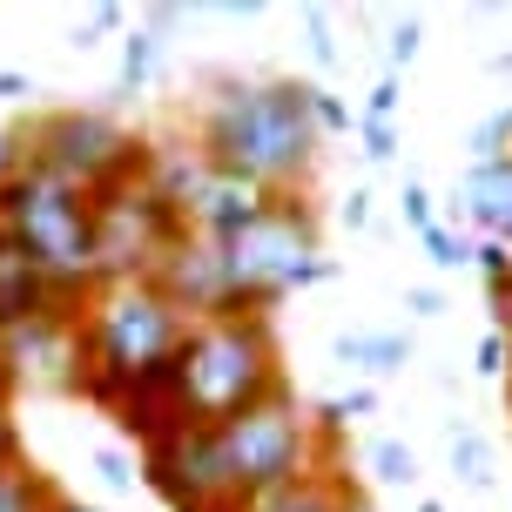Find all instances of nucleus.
Here are the masks:
<instances>
[{"label":"nucleus","instance_id":"nucleus-27","mask_svg":"<svg viewBox=\"0 0 512 512\" xmlns=\"http://www.w3.org/2000/svg\"><path fill=\"white\" fill-rule=\"evenodd\" d=\"M27 465V438H21V418H14V398L0 391V472Z\"/></svg>","mask_w":512,"mask_h":512},{"label":"nucleus","instance_id":"nucleus-28","mask_svg":"<svg viewBox=\"0 0 512 512\" xmlns=\"http://www.w3.org/2000/svg\"><path fill=\"white\" fill-rule=\"evenodd\" d=\"M95 472H102V486H115V492H128L135 479H142V465L128 459L122 445H102V452H95Z\"/></svg>","mask_w":512,"mask_h":512},{"label":"nucleus","instance_id":"nucleus-1","mask_svg":"<svg viewBox=\"0 0 512 512\" xmlns=\"http://www.w3.org/2000/svg\"><path fill=\"white\" fill-rule=\"evenodd\" d=\"M196 155L236 182H256L263 196H304L324 155L310 81H216L196 108Z\"/></svg>","mask_w":512,"mask_h":512},{"label":"nucleus","instance_id":"nucleus-38","mask_svg":"<svg viewBox=\"0 0 512 512\" xmlns=\"http://www.w3.org/2000/svg\"><path fill=\"white\" fill-rule=\"evenodd\" d=\"M182 14H189V7H176V0H162V7H149V21H142V27H149L155 41H162V34H169V27H176Z\"/></svg>","mask_w":512,"mask_h":512},{"label":"nucleus","instance_id":"nucleus-42","mask_svg":"<svg viewBox=\"0 0 512 512\" xmlns=\"http://www.w3.org/2000/svg\"><path fill=\"white\" fill-rule=\"evenodd\" d=\"M0 391H7V398H14V384H7V371H0Z\"/></svg>","mask_w":512,"mask_h":512},{"label":"nucleus","instance_id":"nucleus-3","mask_svg":"<svg viewBox=\"0 0 512 512\" xmlns=\"http://www.w3.org/2000/svg\"><path fill=\"white\" fill-rule=\"evenodd\" d=\"M176 378L203 432H216V425L256 411L263 398L290 391L277 317H203V324H189V337L176 351Z\"/></svg>","mask_w":512,"mask_h":512},{"label":"nucleus","instance_id":"nucleus-9","mask_svg":"<svg viewBox=\"0 0 512 512\" xmlns=\"http://www.w3.org/2000/svg\"><path fill=\"white\" fill-rule=\"evenodd\" d=\"M135 465H142V486H149L169 512H250L243 492L230 486V472H223L216 432H203V425L169 438V445L135 452Z\"/></svg>","mask_w":512,"mask_h":512},{"label":"nucleus","instance_id":"nucleus-30","mask_svg":"<svg viewBox=\"0 0 512 512\" xmlns=\"http://www.w3.org/2000/svg\"><path fill=\"white\" fill-rule=\"evenodd\" d=\"M122 27H128V7L102 0V7H95V14H88V21L75 27V48H95V34H122Z\"/></svg>","mask_w":512,"mask_h":512},{"label":"nucleus","instance_id":"nucleus-18","mask_svg":"<svg viewBox=\"0 0 512 512\" xmlns=\"http://www.w3.org/2000/svg\"><path fill=\"white\" fill-rule=\"evenodd\" d=\"M492 438L479 432V425H459L452 418V479L459 486H472V492H492Z\"/></svg>","mask_w":512,"mask_h":512},{"label":"nucleus","instance_id":"nucleus-2","mask_svg":"<svg viewBox=\"0 0 512 512\" xmlns=\"http://www.w3.org/2000/svg\"><path fill=\"white\" fill-rule=\"evenodd\" d=\"M189 317L155 283H102L81 310V391L95 411H108L135 378L176 364Z\"/></svg>","mask_w":512,"mask_h":512},{"label":"nucleus","instance_id":"nucleus-5","mask_svg":"<svg viewBox=\"0 0 512 512\" xmlns=\"http://www.w3.org/2000/svg\"><path fill=\"white\" fill-rule=\"evenodd\" d=\"M223 277H230V317H277L283 297L310 283H331L337 263L324 256V230L310 196H277L243 236L223 243Z\"/></svg>","mask_w":512,"mask_h":512},{"label":"nucleus","instance_id":"nucleus-16","mask_svg":"<svg viewBox=\"0 0 512 512\" xmlns=\"http://www.w3.org/2000/svg\"><path fill=\"white\" fill-rule=\"evenodd\" d=\"M351 506H358V486H351L337 465H317V472H304L297 486L256 499L250 512H351Z\"/></svg>","mask_w":512,"mask_h":512},{"label":"nucleus","instance_id":"nucleus-22","mask_svg":"<svg viewBox=\"0 0 512 512\" xmlns=\"http://www.w3.org/2000/svg\"><path fill=\"white\" fill-rule=\"evenodd\" d=\"M418 250H425L432 270H472V236L452 230V223H432V230L418 236Z\"/></svg>","mask_w":512,"mask_h":512},{"label":"nucleus","instance_id":"nucleus-36","mask_svg":"<svg viewBox=\"0 0 512 512\" xmlns=\"http://www.w3.org/2000/svg\"><path fill=\"white\" fill-rule=\"evenodd\" d=\"M21 162H27V149H21V128H0V182L14 176Z\"/></svg>","mask_w":512,"mask_h":512},{"label":"nucleus","instance_id":"nucleus-20","mask_svg":"<svg viewBox=\"0 0 512 512\" xmlns=\"http://www.w3.org/2000/svg\"><path fill=\"white\" fill-rule=\"evenodd\" d=\"M155 61H162V41H155L149 27H128L122 34V81H115V88H122V95H142L155 81Z\"/></svg>","mask_w":512,"mask_h":512},{"label":"nucleus","instance_id":"nucleus-43","mask_svg":"<svg viewBox=\"0 0 512 512\" xmlns=\"http://www.w3.org/2000/svg\"><path fill=\"white\" fill-rule=\"evenodd\" d=\"M351 512H371V506H364V499H358V506H351Z\"/></svg>","mask_w":512,"mask_h":512},{"label":"nucleus","instance_id":"nucleus-8","mask_svg":"<svg viewBox=\"0 0 512 512\" xmlns=\"http://www.w3.org/2000/svg\"><path fill=\"white\" fill-rule=\"evenodd\" d=\"M182 216L149 176L122 182L95 196V256H102V283H149L155 263L176 250Z\"/></svg>","mask_w":512,"mask_h":512},{"label":"nucleus","instance_id":"nucleus-31","mask_svg":"<svg viewBox=\"0 0 512 512\" xmlns=\"http://www.w3.org/2000/svg\"><path fill=\"white\" fill-rule=\"evenodd\" d=\"M358 135H364V162H391L398 155V122H364L358 115Z\"/></svg>","mask_w":512,"mask_h":512},{"label":"nucleus","instance_id":"nucleus-24","mask_svg":"<svg viewBox=\"0 0 512 512\" xmlns=\"http://www.w3.org/2000/svg\"><path fill=\"white\" fill-rule=\"evenodd\" d=\"M418 48H425V21H418V14H405V21L391 27V41H384V75L411 68V61H418Z\"/></svg>","mask_w":512,"mask_h":512},{"label":"nucleus","instance_id":"nucleus-23","mask_svg":"<svg viewBox=\"0 0 512 512\" xmlns=\"http://www.w3.org/2000/svg\"><path fill=\"white\" fill-rule=\"evenodd\" d=\"M310 115H317V135L331 142V135H351L358 128V108L344 102V95H331L324 81H310Z\"/></svg>","mask_w":512,"mask_h":512},{"label":"nucleus","instance_id":"nucleus-21","mask_svg":"<svg viewBox=\"0 0 512 512\" xmlns=\"http://www.w3.org/2000/svg\"><path fill=\"white\" fill-rule=\"evenodd\" d=\"M506 155H512V102L492 108L486 122L465 135V169H472V162H506Z\"/></svg>","mask_w":512,"mask_h":512},{"label":"nucleus","instance_id":"nucleus-6","mask_svg":"<svg viewBox=\"0 0 512 512\" xmlns=\"http://www.w3.org/2000/svg\"><path fill=\"white\" fill-rule=\"evenodd\" d=\"M21 149L34 169L61 176L81 196H108L122 182L149 176V155L155 142L142 128L115 122L108 108H41L21 122Z\"/></svg>","mask_w":512,"mask_h":512},{"label":"nucleus","instance_id":"nucleus-7","mask_svg":"<svg viewBox=\"0 0 512 512\" xmlns=\"http://www.w3.org/2000/svg\"><path fill=\"white\" fill-rule=\"evenodd\" d=\"M216 452H223V472H230V486L243 492V506L297 486L317 465H331V445L317 432L310 405H297L290 391L263 398L256 411H243L230 425H216Z\"/></svg>","mask_w":512,"mask_h":512},{"label":"nucleus","instance_id":"nucleus-13","mask_svg":"<svg viewBox=\"0 0 512 512\" xmlns=\"http://www.w3.org/2000/svg\"><path fill=\"white\" fill-rule=\"evenodd\" d=\"M61 304V290L48 283V270L27 256V243L7 223H0V337L27 331V324H41V317H54Z\"/></svg>","mask_w":512,"mask_h":512},{"label":"nucleus","instance_id":"nucleus-25","mask_svg":"<svg viewBox=\"0 0 512 512\" xmlns=\"http://www.w3.org/2000/svg\"><path fill=\"white\" fill-rule=\"evenodd\" d=\"M472 270H479V283H486V297H492V290L512 283V250L492 243V236H479V243H472Z\"/></svg>","mask_w":512,"mask_h":512},{"label":"nucleus","instance_id":"nucleus-11","mask_svg":"<svg viewBox=\"0 0 512 512\" xmlns=\"http://www.w3.org/2000/svg\"><path fill=\"white\" fill-rule=\"evenodd\" d=\"M155 290L169 297V304L189 317V324H203V317H230V277H223V243H203V236H176V250L155 263Z\"/></svg>","mask_w":512,"mask_h":512},{"label":"nucleus","instance_id":"nucleus-41","mask_svg":"<svg viewBox=\"0 0 512 512\" xmlns=\"http://www.w3.org/2000/svg\"><path fill=\"white\" fill-rule=\"evenodd\" d=\"M418 512H445V506H438V499H418Z\"/></svg>","mask_w":512,"mask_h":512},{"label":"nucleus","instance_id":"nucleus-4","mask_svg":"<svg viewBox=\"0 0 512 512\" xmlns=\"http://www.w3.org/2000/svg\"><path fill=\"white\" fill-rule=\"evenodd\" d=\"M0 223L27 243V256L48 270L68 310H88V297L102 290V256H95V196L68 189L61 176L21 162L0 182Z\"/></svg>","mask_w":512,"mask_h":512},{"label":"nucleus","instance_id":"nucleus-39","mask_svg":"<svg viewBox=\"0 0 512 512\" xmlns=\"http://www.w3.org/2000/svg\"><path fill=\"white\" fill-rule=\"evenodd\" d=\"M21 95H34V81L14 75V68H0V102H21Z\"/></svg>","mask_w":512,"mask_h":512},{"label":"nucleus","instance_id":"nucleus-19","mask_svg":"<svg viewBox=\"0 0 512 512\" xmlns=\"http://www.w3.org/2000/svg\"><path fill=\"white\" fill-rule=\"evenodd\" d=\"M364 472L378 486H418V452H411L405 438H371L364 445Z\"/></svg>","mask_w":512,"mask_h":512},{"label":"nucleus","instance_id":"nucleus-15","mask_svg":"<svg viewBox=\"0 0 512 512\" xmlns=\"http://www.w3.org/2000/svg\"><path fill=\"white\" fill-rule=\"evenodd\" d=\"M411 331H337L331 337V358L344 371H364V378H391V371H405L411 364Z\"/></svg>","mask_w":512,"mask_h":512},{"label":"nucleus","instance_id":"nucleus-14","mask_svg":"<svg viewBox=\"0 0 512 512\" xmlns=\"http://www.w3.org/2000/svg\"><path fill=\"white\" fill-rule=\"evenodd\" d=\"M438 223H472L479 236H492V243H506L512 250V155L506 162H472L459 176V189H452V203H445V216Z\"/></svg>","mask_w":512,"mask_h":512},{"label":"nucleus","instance_id":"nucleus-17","mask_svg":"<svg viewBox=\"0 0 512 512\" xmlns=\"http://www.w3.org/2000/svg\"><path fill=\"white\" fill-rule=\"evenodd\" d=\"M54 506H61V486H54L34 459L14 465V472H0V512H54Z\"/></svg>","mask_w":512,"mask_h":512},{"label":"nucleus","instance_id":"nucleus-26","mask_svg":"<svg viewBox=\"0 0 512 512\" xmlns=\"http://www.w3.org/2000/svg\"><path fill=\"white\" fill-rule=\"evenodd\" d=\"M398 209H405V230H411V236H425V230L438 223V203H432V189H425L418 176H405V189H398Z\"/></svg>","mask_w":512,"mask_h":512},{"label":"nucleus","instance_id":"nucleus-34","mask_svg":"<svg viewBox=\"0 0 512 512\" xmlns=\"http://www.w3.org/2000/svg\"><path fill=\"white\" fill-rule=\"evenodd\" d=\"M405 310H411V317H445V290H438V283H411Z\"/></svg>","mask_w":512,"mask_h":512},{"label":"nucleus","instance_id":"nucleus-32","mask_svg":"<svg viewBox=\"0 0 512 512\" xmlns=\"http://www.w3.org/2000/svg\"><path fill=\"white\" fill-rule=\"evenodd\" d=\"M358 115H364V122H391V115H398V75H378V88L364 95Z\"/></svg>","mask_w":512,"mask_h":512},{"label":"nucleus","instance_id":"nucleus-40","mask_svg":"<svg viewBox=\"0 0 512 512\" xmlns=\"http://www.w3.org/2000/svg\"><path fill=\"white\" fill-rule=\"evenodd\" d=\"M54 512H108V506H88V499H68V492H61V506Z\"/></svg>","mask_w":512,"mask_h":512},{"label":"nucleus","instance_id":"nucleus-10","mask_svg":"<svg viewBox=\"0 0 512 512\" xmlns=\"http://www.w3.org/2000/svg\"><path fill=\"white\" fill-rule=\"evenodd\" d=\"M0 371L14 391H81V310H54L27 331L0 337Z\"/></svg>","mask_w":512,"mask_h":512},{"label":"nucleus","instance_id":"nucleus-12","mask_svg":"<svg viewBox=\"0 0 512 512\" xmlns=\"http://www.w3.org/2000/svg\"><path fill=\"white\" fill-rule=\"evenodd\" d=\"M108 418H115V432L135 445V452H149V445H169V438L196 432V411H189V398H182V378L176 364H162V371H149V378H135L108 405Z\"/></svg>","mask_w":512,"mask_h":512},{"label":"nucleus","instance_id":"nucleus-35","mask_svg":"<svg viewBox=\"0 0 512 512\" xmlns=\"http://www.w3.org/2000/svg\"><path fill=\"white\" fill-rule=\"evenodd\" d=\"M337 223H344V230H364V223H371V189H351V196L337 203Z\"/></svg>","mask_w":512,"mask_h":512},{"label":"nucleus","instance_id":"nucleus-37","mask_svg":"<svg viewBox=\"0 0 512 512\" xmlns=\"http://www.w3.org/2000/svg\"><path fill=\"white\" fill-rule=\"evenodd\" d=\"M492 331L506 337V351H512V283H506V290H492Z\"/></svg>","mask_w":512,"mask_h":512},{"label":"nucleus","instance_id":"nucleus-29","mask_svg":"<svg viewBox=\"0 0 512 512\" xmlns=\"http://www.w3.org/2000/svg\"><path fill=\"white\" fill-rule=\"evenodd\" d=\"M304 34H310V61L331 68L337 61V41H331V7H304Z\"/></svg>","mask_w":512,"mask_h":512},{"label":"nucleus","instance_id":"nucleus-33","mask_svg":"<svg viewBox=\"0 0 512 512\" xmlns=\"http://www.w3.org/2000/svg\"><path fill=\"white\" fill-rule=\"evenodd\" d=\"M472 364H479V378H506V371H512L506 337H499V331H486V337H479V358H472Z\"/></svg>","mask_w":512,"mask_h":512}]
</instances>
